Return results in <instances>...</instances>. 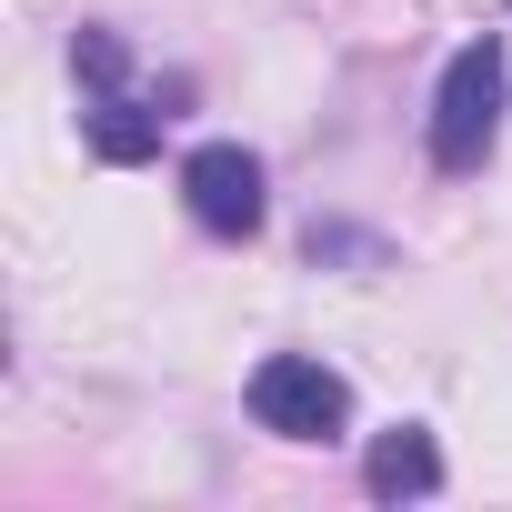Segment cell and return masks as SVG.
<instances>
[{
	"label": "cell",
	"mask_w": 512,
	"mask_h": 512,
	"mask_svg": "<svg viewBox=\"0 0 512 512\" xmlns=\"http://www.w3.org/2000/svg\"><path fill=\"white\" fill-rule=\"evenodd\" d=\"M502 41H462L452 71H442V101H432V161L442 171H482L492 131H502Z\"/></svg>",
	"instance_id": "cell-1"
},
{
	"label": "cell",
	"mask_w": 512,
	"mask_h": 512,
	"mask_svg": "<svg viewBox=\"0 0 512 512\" xmlns=\"http://www.w3.org/2000/svg\"><path fill=\"white\" fill-rule=\"evenodd\" d=\"M251 422L282 432V442H332L352 422V382L312 352H272L262 372H251Z\"/></svg>",
	"instance_id": "cell-2"
},
{
	"label": "cell",
	"mask_w": 512,
	"mask_h": 512,
	"mask_svg": "<svg viewBox=\"0 0 512 512\" xmlns=\"http://www.w3.org/2000/svg\"><path fill=\"white\" fill-rule=\"evenodd\" d=\"M181 201H191V221H201V231L251 241V231H262V161H251L241 141H211V151H191V161H181Z\"/></svg>",
	"instance_id": "cell-3"
},
{
	"label": "cell",
	"mask_w": 512,
	"mask_h": 512,
	"mask_svg": "<svg viewBox=\"0 0 512 512\" xmlns=\"http://www.w3.org/2000/svg\"><path fill=\"white\" fill-rule=\"evenodd\" d=\"M362 472H372L382 502H422V492H442V452H432V432H382Z\"/></svg>",
	"instance_id": "cell-4"
},
{
	"label": "cell",
	"mask_w": 512,
	"mask_h": 512,
	"mask_svg": "<svg viewBox=\"0 0 512 512\" xmlns=\"http://www.w3.org/2000/svg\"><path fill=\"white\" fill-rule=\"evenodd\" d=\"M91 151H101V161H151V151H161V111L131 101V91H111V101L91 111Z\"/></svg>",
	"instance_id": "cell-5"
}]
</instances>
